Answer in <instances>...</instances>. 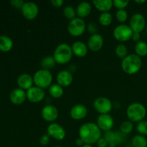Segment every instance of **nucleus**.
Masks as SVG:
<instances>
[{
    "label": "nucleus",
    "instance_id": "1",
    "mask_svg": "<svg viewBox=\"0 0 147 147\" xmlns=\"http://www.w3.org/2000/svg\"><path fill=\"white\" fill-rule=\"evenodd\" d=\"M97 124L94 123H86L79 129V136L86 144L97 143L101 138V131Z\"/></svg>",
    "mask_w": 147,
    "mask_h": 147
},
{
    "label": "nucleus",
    "instance_id": "2",
    "mask_svg": "<svg viewBox=\"0 0 147 147\" xmlns=\"http://www.w3.org/2000/svg\"><path fill=\"white\" fill-rule=\"evenodd\" d=\"M142 65V59L136 54L129 55L121 62L122 70L129 75H134L139 72Z\"/></svg>",
    "mask_w": 147,
    "mask_h": 147
},
{
    "label": "nucleus",
    "instance_id": "3",
    "mask_svg": "<svg viewBox=\"0 0 147 147\" xmlns=\"http://www.w3.org/2000/svg\"><path fill=\"white\" fill-rule=\"evenodd\" d=\"M73 54L71 47L66 43H62L56 47L53 57L56 63L59 65H64L70 61Z\"/></svg>",
    "mask_w": 147,
    "mask_h": 147
},
{
    "label": "nucleus",
    "instance_id": "4",
    "mask_svg": "<svg viewBox=\"0 0 147 147\" xmlns=\"http://www.w3.org/2000/svg\"><path fill=\"white\" fill-rule=\"evenodd\" d=\"M146 114V108L140 103H133L126 110V115L131 122H140L144 120Z\"/></svg>",
    "mask_w": 147,
    "mask_h": 147
},
{
    "label": "nucleus",
    "instance_id": "5",
    "mask_svg": "<svg viewBox=\"0 0 147 147\" xmlns=\"http://www.w3.org/2000/svg\"><path fill=\"white\" fill-rule=\"evenodd\" d=\"M33 81L37 87L42 89L47 88L51 86L53 81V75L50 70L41 69L34 73L33 76Z\"/></svg>",
    "mask_w": 147,
    "mask_h": 147
},
{
    "label": "nucleus",
    "instance_id": "6",
    "mask_svg": "<svg viewBox=\"0 0 147 147\" xmlns=\"http://www.w3.org/2000/svg\"><path fill=\"white\" fill-rule=\"evenodd\" d=\"M86 25L83 19L76 17L71 20L67 25V31L70 35L73 37L81 36L86 31Z\"/></svg>",
    "mask_w": 147,
    "mask_h": 147
},
{
    "label": "nucleus",
    "instance_id": "7",
    "mask_svg": "<svg viewBox=\"0 0 147 147\" xmlns=\"http://www.w3.org/2000/svg\"><path fill=\"white\" fill-rule=\"evenodd\" d=\"M133 30L127 24H119L113 30V37L119 42H126L131 39Z\"/></svg>",
    "mask_w": 147,
    "mask_h": 147
},
{
    "label": "nucleus",
    "instance_id": "8",
    "mask_svg": "<svg viewBox=\"0 0 147 147\" xmlns=\"http://www.w3.org/2000/svg\"><path fill=\"white\" fill-rule=\"evenodd\" d=\"M93 107L100 114H108L113 108L112 102L106 97H99L95 100Z\"/></svg>",
    "mask_w": 147,
    "mask_h": 147
},
{
    "label": "nucleus",
    "instance_id": "9",
    "mask_svg": "<svg viewBox=\"0 0 147 147\" xmlns=\"http://www.w3.org/2000/svg\"><path fill=\"white\" fill-rule=\"evenodd\" d=\"M129 27L134 32H142L146 27V20L144 17L139 13L134 14L131 17Z\"/></svg>",
    "mask_w": 147,
    "mask_h": 147
},
{
    "label": "nucleus",
    "instance_id": "10",
    "mask_svg": "<svg viewBox=\"0 0 147 147\" xmlns=\"http://www.w3.org/2000/svg\"><path fill=\"white\" fill-rule=\"evenodd\" d=\"M23 16L28 20H32L37 17L39 13V9L37 4L34 2H25L22 8Z\"/></svg>",
    "mask_w": 147,
    "mask_h": 147
},
{
    "label": "nucleus",
    "instance_id": "11",
    "mask_svg": "<svg viewBox=\"0 0 147 147\" xmlns=\"http://www.w3.org/2000/svg\"><path fill=\"white\" fill-rule=\"evenodd\" d=\"M47 135L56 140L61 141L65 137V131L58 123H52L47 127Z\"/></svg>",
    "mask_w": 147,
    "mask_h": 147
},
{
    "label": "nucleus",
    "instance_id": "12",
    "mask_svg": "<svg viewBox=\"0 0 147 147\" xmlns=\"http://www.w3.org/2000/svg\"><path fill=\"white\" fill-rule=\"evenodd\" d=\"M45 96L44 90L37 86H32L27 90V98L32 103H38L42 101Z\"/></svg>",
    "mask_w": 147,
    "mask_h": 147
},
{
    "label": "nucleus",
    "instance_id": "13",
    "mask_svg": "<svg viewBox=\"0 0 147 147\" xmlns=\"http://www.w3.org/2000/svg\"><path fill=\"white\" fill-rule=\"evenodd\" d=\"M114 124V121L113 117L111 115L108 114H100L98 117L97 125L100 130L104 131H111Z\"/></svg>",
    "mask_w": 147,
    "mask_h": 147
},
{
    "label": "nucleus",
    "instance_id": "14",
    "mask_svg": "<svg viewBox=\"0 0 147 147\" xmlns=\"http://www.w3.org/2000/svg\"><path fill=\"white\" fill-rule=\"evenodd\" d=\"M42 117L48 122H53L58 117V110L53 105H47L42 109Z\"/></svg>",
    "mask_w": 147,
    "mask_h": 147
},
{
    "label": "nucleus",
    "instance_id": "15",
    "mask_svg": "<svg viewBox=\"0 0 147 147\" xmlns=\"http://www.w3.org/2000/svg\"><path fill=\"white\" fill-rule=\"evenodd\" d=\"M103 45V38L100 34H92L88 41V47L91 51L98 52Z\"/></svg>",
    "mask_w": 147,
    "mask_h": 147
},
{
    "label": "nucleus",
    "instance_id": "16",
    "mask_svg": "<svg viewBox=\"0 0 147 147\" xmlns=\"http://www.w3.org/2000/svg\"><path fill=\"white\" fill-rule=\"evenodd\" d=\"M73 76L69 70H61L57 76V84L61 87H67L72 83Z\"/></svg>",
    "mask_w": 147,
    "mask_h": 147
},
{
    "label": "nucleus",
    "instance_id": "17",
    "mask_svg": "<svg viewBox=\"0 0 147 147\" xmlns=\"http://www.w3.org/2000/svg\"><path fill=\"white\" fill-rule=\"evenodd\" d=\"M88 113V109L85 106L82 104L75 105L70 109V116L74 120H81L84 119Z\"/></svg>",
    "mask_w": 147,
    "mask_h": 147
},
{
    "label": "nucleus",
    "instance_id": "18",
    "mask_svg": "<svg viewBox=\"0 0 147 147\" xmlns=\"http://www.w3.org/2000/svg\"><path fill=\"white\" fill-rule=\"evenodd\" d=\"M123 135L119 134V132H113L112 131H106L104 134V138L107 141L109 146L115 147L117 144L123 142Z\"/></svg>",
    "mask_w": 147,
    "mask_h": 147
},
{
    "label": "nucleus",
    "instance_id": "19",
    "mask_svg": "<svg viewBox=\"0 0 147 147\" xmlns=\"http://www.w3.org/2000/svg\"><path fill=\"white\" fill-rule=\"evenodd\" d=\"M27 98V93L22 88H16L12 90L10 94V100L15 105L23 103Z\"/></svg>",
    "mask_w": 147,
    "mask_h": 147
},
{
    "label": "nucleus",
    "instance_id": "20",
    "mask_svg": "<svg viewBox=\"0 0 147 147\" xmlns=\"http://www.w3.org/2000/svg\"><path fill=\"white\" fill-rule=\"evenodd\" d=\"M33 77L27 73H24L19 76L17 79V84L20 86V88L23 90H29L33 86Z\"/></svg>",
    "mask_w": 147,
    "mask_h": 147
},
{
    "label": "nucleus",
    "instance_id": "21",
    "mask_svg": "<svg viewBox=\"0 0 147 147\" xmlns=\"http://www.w3.org/2000/svg\"><path fill=\"white\" fill-rule=\"evenodd\" d=\"M91 5L88 1H82L78 5L76 9V14L79 18L83 19L88 17L91 12Z\"/></svg>",
    "mask_w": 147,
    "mask_h": 147
},
{
    "label": "nucleus",
    "instance_id": "22",
    "mask_svg": "<svg viewBox=\"0 0 147 147\" xmlns=\"http://www.w3.org/2000/svg\"><path fill=\"white\" fill-rule=\"evenodd\" d=\"M73 53L77 57H83L88 53V47L83 42L77 41L73 44L71 47Z\"/></svg>",
    "mask_w": 147,
    "mask_h": 147
},
{
    "label": "nucleus",
    "instance_id": "23",
    "mask_svg": "<svg viewBox=\"0 0 147 147\" xmlns=\"http://www.w3.org/2000/svg\"><path fill=\"white\" fill-rule=\"evenodd\" d=\"M95 7L99 11L103 12H108L113 6L112 0H94L93 1Z\"/></svg>",
    "mask_w": 147,
    "mask_h": 147
},
{
    "label": "nucleus",
    "instance_id": "24",
    "mask_svg": "<svg viewBox=\"0 0 147 147\" xmlns=\"http://www.w3.org/2000/svg\"><path fill=\"white\" fill-rule=\"evenodd\" d=\"M13 45L12 40L7 36L0 37V50L4 52H8L11 49Z\"/></svg>",
    "mask_w": 147,
    "mask_h": 147
},
{
    "label": "nucleus",
    "instance_id": "25",
    "mask_svg": "<svg viewBox=\"0 0 147 147\" xmlns=\"http://www.w3.org/2000/svg\"><path fill=\"white\" fill-rule=\"evenodd\" d=\"M49 92L52 97L55 98H60V97L63 96L64 90H63V87H61L60 85L53 84L50 86Z\"/></svg>",
    "mask_w": 147,
    "mask_h": 147
},
{
    "label": "nucleus",
    "instance_id": "26",
    "mask_svg": "<svg viewBox=\"0 0 147 147\" xmlns=\"http://www.w3.org/2000/svg\"><path fill=\"white\" fill-rule=\"evenodd\" d=\"M135 53L139 57H144L147 55V43L144 41H139L135 45Z\"/></svg>",
    "mask_w": 147,
    "mask_h": 147
},
{
    "label": "nucleus",
    "instance_id": "27",
    "mask_svg": "<svg viewBox=\"0 0 147 147\" xmlns=\"http://www.w3.org/2000/svg\"><path fill=\"white\" fill-rule=\"evenodd\" d=\"M131 145L133 147H146L147 140L144 136L136 135L132 139Z\"/></svg>",
    "mask_w": 147,
    "mask_h": 147
},
{
    "label": "nucleus",
    "instance_id": "28",
    "mask_svg": "<svg viewBox=\"0 0 147 147\" xmlns=\"http://www.w3.org/2000/svg\"><path fill=\"white\" fill-rule=\"evenodd\" d=\"M98 21L101 25L109 26L113 21V17L109 12H103L99 16Z\"/></svg>",
    "mask_w": 147,
    "mask_h": 147
},
{
    "label": "nucleus",
    "instance_id": "29",
    "mask_svg": "<svg viewBox=\"0 0 147 147\" xmlns=\"http://www.w3.org/2000/svg\"><path fill=\"white\" fill-rule=\"evenodd\" d=\"M56 64V62L55 60L54 57L52 56H47V57H44L41 62V65L43 67V69L45 70H50V69L53 68Z\"/></svg>",
    "mask_w": 147,
    "mask_h": 147
},
{
    "label": "nucleus",
    "instance_id": "30",
    "mask_svg": "<svg viewBox=\"0 0 147 147\" xmlns=\"http://www.w3.org/2000/svg\"><path fill=\"white\" fill-rule=\"evenodd\" d=\"M115 53L118 57L123 60L128 55V48L123 44L118 45L115 49Z\"/></svg>",
    "mask_w": 147,
    "mask_h": 147
},
{
    "label": "nucleus",
    "instance_id": "31",
    "mask_svg": "<svg viewBox=\"0 0 147 147\" xmlns=\"http://www.w3.org/2000/svg\"><path fill=\"white\" fill-rule=\"evenodd\" d=\"M63 14H64L65 17L67 20H70V21L74 20L76 18V15L77 14H76V10L71 5L66 6L65 7L64 9H63Z\"/></svg>",
    "mask_w": 147,
    "mask_h": 147
},
{
    "label": "nucleus",
    "instance_id": "32",
    "mask_svg": "<svg viewBox=\"0 0 147 147\" xmlns=\"http://www.w3.org/2000/svg\"><path fill=\"white\" fill-rule=\"evenodd\" d=\"M134 125L131 121H125L121 124L120 130L123 134H129L133 130Z\"/></svg>",
    "mask_w": 147,
    "mask_h": 147
},
{
    "label": "nucleus",
    "instance_id": "33",
    "mask_svg": "<svg viewBox=\"0 0 147 147\" xmlns=\"http://www.w3.org/2000/svg\"><path fill=\"white\" fill-rule=\"evenodd\" d=\"M136 130L142 136H146L147 135V121H142L139 122L136 126Z\"/></svg>",
    "mask_w": 147,
    "mask_h": 147
},
{
    "label": "nucleus",
    "instance_id": "34",
    "mask_svg": "<svg viewBox=\"0 0 147 147\" xmlns=\"http://www.w3.org/2000/svg\"><path fill=\"white\" fill-rule=\"evenodd\" d=\"M116 17L119 22L123 23L127 20L128 19V13L126 10L121 9L118 10L116 14Z\"/></svg>",
    "mask_w": 147,
    "mask_h": 147
},
{
    "label": "nucleus",
    "instance_id": "35",
    "mask_svg": "<svg viewBox=\"0 0 147 147\" xmlns=\"http://www.w3.org/2000/svg\"><path fill=\"white\" fill-rule=\"evenodd\" d=\"M113 5L115 6L116 8H117L119 10L121 9H124L129 4V1L128 0L126 1H123V0H114L113 1Z\"/></svg>",
    "mask_w": 147,
    "mask_h": 147
},
{
    "label": "nucleus",
    "instance_id": "36",
    "mask_svg": "<svg viewBox=\"0 0 147 147\" xmlns=\"http://www.w3.org/2000/svg\"><path fill=\"white\" fill-rule=\"evenodd\" d=\"M87 29H88V30L89 32H90V33H92L93 34H96V32H97V30H98V27L94 22H90V23H89L88 25Z\"/></svg>",
    "mask_w": 147,
    "mask_h": 147
},
{
    "label": "nucleus",
    "instance_id": "37",
    "mask_svg": "<svg viewBox=\"0 0 147 147\" xmlns=\"http://www.w3.org/2000/svg\"><path fill=\"white\" fill-rule=\"evenodd\" d=\"M50 142V136L47 134H45L41 136L40 139V144L42 146H46Z\"/></svg>",
    "mask_w": 147,
    "mask_h": 147
},
{
    "label": "nucleus",
    "instance_id": "38",
    "mask_svg": "<svg viewBox=\"0 0 147 147\" xmlns=\"http://www.w3.org/2000/svg\"><path fill=\"white\" fill-rule=\"evenodd\" d=\"M11 4H12L13 7L15 8H22L23 5H24V2L22 0H12L11 1Z\"/></svg>",
    "mask_w": 147,
    "mask_h": 147
},
{
    "label": "nucleus",
    "instance_id": "39",
    "mask_svg": "<svg viewBox=\"0 0 147 147\" xmlns=\"http://www.w3.org/2000/svg\"><path fill=\"white\" fill-rule=\"evenodd\" d=\"M96 144H97L98 147H108V144H109L107 141L106 140V139L104 137L100 138Z\"/></svg>",
    "mask_w": 147,
    "mask_h": 147
},
{
    "label": "nucleus",
    "instance_id": "40",
    "mask_svg": "<svg viewBox=\"0 0 147 147\" xmlns=\"http://www.w3.org/2000/svg\"><path fill=\"white\" fill-rule=\"evenodd\" d=\"M52 5L55 7H60L64 3L63 0H51L50 1Z\"/></svg>",
    "mask_w": 147,
    "mask_h": 147
},
{
    "label": "nucleus",
    "instance_id": "41",
    "mask_svg": "<svg viewBox=\"0 0 147 147\" xmlns=\"http://www.w3.org/2000/svg\"><path fill=\"white\" fill-rule=\"evenodd\" d=\"M141 38V36H140V33H138V32H134L133 33V35H132L131 39L134 40V42H139Z\"/></svg>",
    "mask_w": 147,
    "mask_h": 147
},
{
    "label": "nucleus",
    "instance_id": "42",
    "mask_svg": "<svg viewBox=\"0 0 147 147\" xmlns=\"http://www.w3.org/2000/svg\"><path fill=\"white\" fill-rule=\"evenodd\" d=\"M76 146H83V145L85 144V143H84V142H83V140H82L81 139H80V138H78V139H76Z\"/></svg>",
    "mask_w": 147,
    "mask_h": 147
},
{
    "label": "nucleus",
    "instance_id": "43",
    "mask_svg": "<svg viewBox=\"0 0 147 147\" xmlns=\"http://www.w3.org/2000/svg\"><path fill=\"white\" fill-rule=\"evenodd\" d=\"M135 2L137 4H143V3L146 2V0H142V1H138V0H135Z\"/></svg>",
    "mask_w": 147,
    "mask_h": 147
},
{
    "label": "nucleus",
    "instance_id": "44",
    "mask_svg": "<svg viewBox=\"0 0 147 147\" xmlns=\"http://www.w3.org/2000/svg\"><path fill=\"white\" fill-rule=\"evenodd\" d=\"M82 147H93V146L90 144H85Z\"/></svg>",
    "mask_w": 147,
    "mask_h": 147
},
{
    "label": "nucleus",
    "instance_id": "45",
    "mask_svg": "<svg viewBox=\"0 0 147 147\" xmlns=\"http://www.w3.org/2000/svg\"><path fill=\"white\" fill-rule=\"evenodd\" d=\"M55 147H61V146H55Z\"/></svg>",
    "mask_w": 147,
    "mask_h": 147
},
{
    "label": "nucleus",
    "instance_id": "46",
    "mask_svg": "<svg viewBox=\"0 0 147 147\" xmlns=\"http://www.w3.org/2000/svg\"><path fill=\"white\" fill-rule=\"evenodd\" d=\"M146 32H147V25H146Z\"/></svg>",
    "mask_w": 147,
    "mask_h": 147
},
{
    "label": "nucleus",
    "instance_id": "47",
    "mask_svg": "<svg viewBox=\"0 0 147 147\" xmlns=\"http://www.w3.org/2000/svg\"><path fill=\"white\" fill-rule=\"evenodd\" d=\"M108 147H111V146H108Z\"/></svg>",
    "mask_w": 147,
    "mask_h": 147
}]
</instances>
